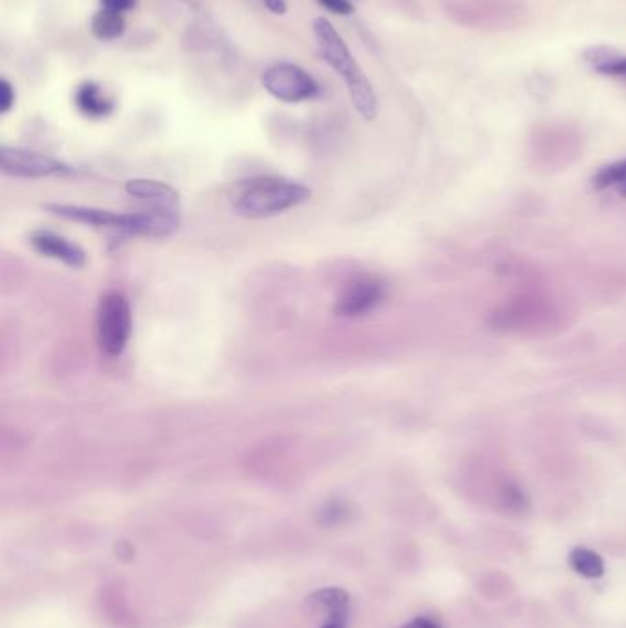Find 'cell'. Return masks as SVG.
<instances>
[{"instance_id": "1", "label": "cell", "mask_w": 626, "mask_h": 628, "mask_svg": "<svg viewBox=\"0 0 626 628\" xmlns=\"http://www.w3.org/2000/svg\"><path fill=\"white\" fill-rule=\"evenodd\" d=\"M46 212L63 217L74 223L92 226L98 230H107L120 236L151 237L164 239L180 226V210H166V208H151L147 206L140 212L133 214H118L111 210H101L81 204H46Z\"/></svg>"}, {"instance_id": "2", "label": "cell", "mask_w": 626, "mask_h": 628, "mask_svg": "<svg viewBox=\"0 0 626 628\" xmlns=\"http://www.w3.org/2000/svg\"><path fill=\"white\" fill-rule=\"evenodd\" d=\"M313 34L322 59L344 79L349 98L353 101L358 114L368 122L375 120L379 114L377 94L368 76L358 65L357 59L347 48L342 35L338 34L333 23L324 17L314 19Z\"/></svg>"}, {"instance_id": "3", "label": "cell", "mask_w": 626, "mask_h": 628, "mask_svg": "<svg viewBox=\"0 0 626 628\" xmlns=\"http://www.w3.org/2000/svg\"><path fill=\"white\" fill-rule=\"evenodd\" d=\"M311 199V190L302 182L285 177H254L241 180L230 193L235 214L246 219H267L285 214Z\"/></svg>"}, {"instance_id": "4", "label": "cell", "mask_w": 626, "mask_h": 628, "mask_svg": "<svg viewBox=\"0 0 626 628\" xmlns=\"http://www.w3.org/2000/svg\"><path fill=\"white\" fill-rule=\"evenodd\" d=\"M133 333L131 305L122 292L111 291L101 296L96 313V338L101 353L109 359L120 357Z\"/></svg>"}, {"instance_id": "5", "label": "cell", "mask_w": 626, "mask_h": 628, "mask_svg": "<svg viewBox=\"0 0 626 628\" xmlns=\"http://www.w3.org/2000/svg\"><path fill=\"white\" fill-rule=\"evenodd\" d=\"M261 83L272 98L285 103L314 100L320 94L318 81L294 63H276L261 76Z\"/></svg>"}, {"instance_id": "6", "label": "cell", "mask_w": 626, "mask_h": 628, "mask_svg": "<svg viewBox=\"0 0 626 628\" xmlns=\"http://www.w3.org/2000/svg\"><path fill=\"white\" fill-rule=\"evenodd\" d=\"M0 169L15 179H46L74 173V169L57 158L6 146L0 147Z\"/></svg>"}, {"instance_id": "7", "label": "cell", "mask_w": 626, "mask_h": 628, "mask_svg": "<svg viewBox=\"0 0 626 628\" xmlns=\"http://www.w3.org/2000/svg\"><path fill=\"white\" fill-rule=\"evenodd\" d=\"M386 296V287L375 278H358L351 281L344 291L338 294L335 313L342 318H360L375 311Z\"/></svg>"}, {"instance_id": "8", "label": "cell", "mask_w": 626, "mask_h": 628, "mask_svg": "<svg viewBox=\"0 0 626 628\" xmlns=\"http://www.w3.org/2000/svg\"><path fill=\"white\" fill-rule=\"evenodd\" d=\"M30 245L45 258L56 259L70 269H83L87 265L85 250L68 237L52 230H35L30 234Z\"/></svg>"}, {"instance_id": "9", "label": "cell", "mask_w": 626, "mask_h": 628, "mask_svg": "<svg viewBox=\"0 0 626 628\" xmlns=\"http://www.w3.org/2000/svg\"><path fill=\"white\" fill-rule=\"evenodd\" d=\"M125 191L136 201L146 202L153 208L180 210L179 193L166 182L151 179H133L125 182Z\"/></svg>"}, {"instance_id": "10", "label": "cell", "mask_w": 626, "mask_h": 628, "mask_svg": "<svg viewBox=\"0 0 626 628\" xmlns=\"http://www.w3.org/2000/svg\"><path fill=\"white\" fill-rule=\"evenodd\" d=\"M74 103L79 113L92 120L107 118L116 109L114 101L94 81H83L81 85H78V89L74 92Z\"/></svg>"}, {"instance_id": "11", "label": "cell", "mask_w": 626, "mask_h": 628, "mask_svg": "<svg viewBox=\"0 0 626 628\" xmlns=\"http://www.w3.org/2000/svg\"><path fill=\"white\" fill-rule=\"evenodd\" d=\"M584 59L592 65L595 72L626 81V56L615 52L612 48L593 46L586 50Z\"/></svg>"}, {"instance_id": "12", "label": "cell", "mask_w": 626, "mask_h": 628, "mask_svg": "<svg viewBox=\"0 0 626 628\" xmlns=\"http://www.w3.org/2000/svg\"><path fill=\"white\" fill-rule=\"evenodd\" d=\"M307 606L313 612H325L327 616L346 614L349 595L342 588H324L307 597Z\"/></svg>"}, {"instance_id": "13", "label": "cell", "mask_w": 626, "mask_h": 628, "mask_svg": "<svg viewBox=\"0 0 626 628\" xmlns=\"http://www.w3.org/2000/svg\"><path fill=\"white\" fill-rule=\"evenodd\" d=\"M90 30L100 41H114L125 34V17L123 13L111 12L101 8L90 21Z\"/></svg>"}, {"instance_id": "14", "label": "cell", "mask_w": 626, "mask_h": 628, "mask_svg": "<svg viewBox=\"0 0 626 628\" xmlns=\"http://www.w3.org/2000/svg\"><path fill=\"white\" fill-rule=\"evenodd\" d=\"M568 561L573 572L579 573L586 579H599L604 575V561L601 555L588 548H575L571 551Z\"/></svg>"}, {"instance_id": "15", "label": "cell", "mask_w": 626, "mask_h": 628, "mask_svg": "<svg viewBox=\"0 0 626 628\" xmlns=\"http://www.w3.org/2000/svg\"><path fill=\"white\" fill-rule=\"evenodd\" d=\"M593 190L603 191L615 188L626 197V160H619L599 169L592 179Z\"/></svg>"}, {"instance_id": "16", "label": "cell", "mask_w": 626, "mask_h": 628, "mask_svg": "<svg viewBox=\"0 0 626 628\" xmlns=\"http://www.w3.org/2000/svg\"><path fill=\"white\" fill-rule=\"evenodd\" d=\"M347 515H349V509H347V505L344 502H340V500H333V502H329V504H325L322 507V511H320V524L322 526H338V524H342L344 520H346Z\"/></svg>"}, {"instance_id": "17", "label": "cell", "mask_w": 626, "mask_h": 628, "mask_svg": "<svg viewBox=\"0 0 626 628\" xmlns=\"http://www.w3.org/2000/svg\"><path fill=\"white\" fill-rule=\"evenodd\" d=\"M17 100L15 87L6 78L0 79V114H8Z\"/></svg>"}, {"instance_id": "18", "label": "cell", "mask_w": 626, "mask_h": 628, "mask_svg": "<svg viewBox=\"0 0 626 628\" xmlns=\"http://www.w3.org/2000/svg\"><path fill=\"white\" fill-rule=\"evenodd\" d=\"M316 2L327 12L335 13L340 17H347L355 12V4L351 0H316Z\"/></svg>"}, {"instance_id": "19", "label": "cell", "mask_w": 626, "mask_h": 628, "mask_svg": "<svg viewBox=\"0 0 626 628\" xmlns=\"http://www.w3.org/2000/svg\"><path fill=\"white\" fill-rule=\"evenodd\" d=\"M504 502L509 509H513V511H522L524 507H526V498H524V494L522 491L515 487V485H509L507 489H505L504 493Z\"/></svg>"}, {"instance_id": "20", "label": "cell", "mask_w": 626, "mask_h": 628, "mask_svg": "<svg viewBox=\"0 0 626 628\" xmlns=\"http://www.w3.org/2000/svg\"><path fill=\"white\" fill-rule=\"evenodd\" d=\"M101 8L111 12L125 13L135 10L138 0H100Z\"/></svg>"}, {"instance_id": "21", "label": "cell", "mask_w": 626, "mask_h": 628, "mask_svg": "<svg viewBox=\"0 0 626 628\" xmlns=\"http://www.w3.org/2000/svg\"><path fill=\"white\" fill-rule=\"evenodd\" d=\"M261 2L274 15H285L287 13V0H261Z\"/></svg>"}, {"instance_id": "22", "label": "cell", "mask_w": 626, "mask_h": 628, "mask_svg": "<svg viewBox=\"0 0 626 628\" xmlns=\"http://www.w3.org/2000/svg\"><path fill=\"white\" fill-rule=\"evenodd\" d=\"M399 628H441L437 625L434 619H430V617H415L412 619L410 623H406L403 627Z\"/></svg>"}, {"instance_id": "23", "label": "cell", "mask_w": 626, "mask_h": 628, "mask_svg": "<svg viewBox=\"0 0 626 628\" xmlns=\"http://www.w3.org/2000/svg\"><path fill=\"white\" fill-rule=\"evenodd\" d=\"M347 627V612L346 614H335V616H329L327 623L322 628H346Z\"/></svg>"}, {"instance_id": "24", "label": "cell", "mask_w": 626, "mask_h": 628, "mask_svg": "<svg viewBox=\"0 0 626 628\" xmlns=\"http://www.w3.org/2000/svg\"><path fill=\"white\" fill-rule=\"evenodd\" d=\"M133 553H135V551H133L129 542H123L122 540V542L116 544V555H118V557H133Z\"/></svg>"}]
</instances>
